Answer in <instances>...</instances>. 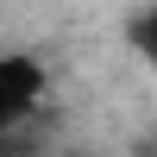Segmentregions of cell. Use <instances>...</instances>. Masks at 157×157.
I'll use <instances>...</instances> for the list:
<instances>
[{"label": "cell", "mask_w": 157, "mask_h": 157, "mask_svg": "<svg viewBox=\"0 0 157 157\" xmlns=\"http://www.w3.org/2000/svg\"><path fill=\"white\" fill-rule=\"evenodd\" d=\"M44 88H50V75L32 50H0V145L38 113Z\"/></svg>", "instance_id": "cell-1"}, {"label": "cell", "mask_w": 157, "mask_h": 157, "mask_svg": "<svg viewBox=\"0 0 157 157\" xmlns=\"http://www.w3.org/2000/svg\"><path fill=\"white\" fill-rule=\"evenodd\" d=\"M126 50H132L145 69H157V0H138L126 13Z\"/></svg>", "instance_id": "cell-2"}]
</instances>
